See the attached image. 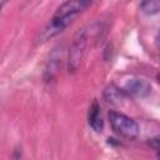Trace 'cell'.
Segmentation results:
<instances>
[{
  "mask_svg": "<svg viewBox=\"0 0 160 160\" xmlns=\"http://www.w3.org/2000/svg\"><path fill=\"white\" fill-rule=\"evenodd\" d=\"M92 0H66L54 12L50 21L41 30L38 38V42L42 44L62 32L81 12H84Z\"/></svg>",
  "mask_w": 160,
  "mask_h": 160,
  "instance_id": "cell-1",
  "label": "cell"
},
{
  "mask_svg": "<svg viewBox=\"0 0 160 160\" xmlns=\"http://www.w3.org/2000/svg\"><path fill=\"white\" fill-rule=\"evenodd\" d=\"M86 45H88V31L85 29H81L75 34L72 42L69 48L66 66L70 74H74L80 69L84 55H85Z\"/></svg>",
  "mask_w": 160,
  "mask_h": 160,
  "instance_id": "cell-2",
  "label": "cell"
},
{
  "mask_svg": "<svg viewBox=\"0 0 160 160\" xmlns=\"http://www.w3.org/2000/svg\"><path fill=\"white\" fill-rule=\"evenodd\" d=\"M109 121L115 132L119 135L128 138V139H135L139 135V125L135 120L126 116L125 114L118 112V111H110L109 112Z\"/></svg>",
  "mask_w": 160,
  "mask_h": 160,
  "instance_id": "cell-3",
  "label": "cell"
},
{
  "mask_svg": "<svg viewBox=\"0 0 160 160\" xmlns=\"http://www.w3.org/2000/svg\"><path fill=\"white\" fill-rule=\"evenodd\" d=\"M62 55H64L62 45H58L51 50V52L48 58V61L45 64L44 74H42V79L46 84H51L58 78V75L60 72V69H61Z\"/></svg>",
  "mask_w": 160,
  "mask_h": 160,
  "instance_id": "cell-4",
  "label": "cell"
},
{
  "mask_svg": "<svg viewBox=\"0 0 160 160\" xmlns=\"http://www.w3.org/2000/svg\"><path fill=\"white\" fill-rule=\"evenodd\" d=\"M124 91L135 96H148L151 92V85L144 79H130L126 81Z\"/></svg>",
  "mask_w": 160,
  "mask_h": 160,
  "instance_id": "cell-5",
  "label": "cell"
},
{
  "mask_svg": "<svg viewBox=\"0 0 160 160\" xmlns=\"http://www.w3.org/2000/svg\"><path fill=\"white\" fill-rule=\"evenodd\" d=\"M88 121L91 129L96 132H100L104 126V121L100 114V105L98 104L96 100L92 101V104L89 108V114H88Z\"/></svg>",
  "mask_w": 160,
  "mask_h": 160,
  "instance_id": "cell-6",
  "label": "cell"
},
{
  "mask_svg": "<svg viewBox=\"0 0 160 160\" xmlns=\"http://www.w3.org/2000/svg\"><path fill=\"white\" fill-rule=\"evenodd\" d=\"M140 8L142 12L148 15H154L158 14L160 10V0H141Z\"/></svg>",
  "mask_w": 160,
  "mask_h": 160,
  "instance_id": "cell-7",
  "label": "cell"
},
{
  "mask_svg": "<svg viewBox=\"0 0 160 160\" xmlns=\"http://www.w3.org/2000/svg\"><path fill=\"white\" fill-rule=\"evenodd\" d=\"M122 91H120L119 89H116L115 86H109L105 91H104V95H105V99L109 101V102H112V104H115V102H118L120 99H122Z\"/></svg>",
  "mask_w": 160,
  "mask_h": 160,
  "instance_id": "cell-8",
  "label": "cell"
},
{
  "mask_svg": "<svg viewBox=\"0 0 160 160\" xmlns=\"http://www.w3.org/2000/svg\"><path fill=\"white\" fill-rule=\"evenodd\" d=\"M8 2H9V0H0V12H1V10L4 9V6H5Z\"/></svg>",
  "mask_w": 160,
  "mask_h": 160,
  "instance_id": "cell-9",
  "label": "cell"
}]
</instances>
